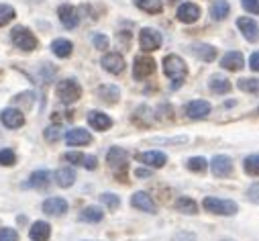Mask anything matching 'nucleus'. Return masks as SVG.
Masks as SVG:
<instances>
[{
	"label": "nucleus",
	"instance_id": "obj_1",
	"mask_svg": "<svg viewBox=\"0 0 259 241\" xmlns=\"http://www.w3.org/2000/svg\"><path fill=\"white\" fill-rule=\"evenodd\" d=\"M163 72L165 76L171 80V88H180L186 74H188V68L184 64V59L180 55H165L163 57Z\"/></svg>",
	"mask_w": 259,
	"mask_h": 241
},
{
	"label": "nucleus",
	"instance_id": "obj_2",
	"mask_svg": "<svg viewBox=\"0 0 259 241\" xmlns=\"http://www.w3.org/2000/svg\"><path fill=\"white\" fill-rule=\"evenodd\" d=\"M126 159H128V155L120 147H110V151L106 153V162L120 182H126Z\"/></svg>",
	"mask_w": 259,
	"mask_h": 241
},
{
	"label": "nucleus",
	"instance_id": "obj_3",
	"mask_svg": "<svg viewBox=\"0 0 259 241\" xmlns=\"http://www.w3.org/2000/svg\"><path fill=\"white\" fill-rule=\"evenodd\" d=\"M55 92H57V98L63 102V104H74L80 96H82V88H80V84L76 82V80H61L59 84H57V88H55Z\"/></svg>",
	"mask_w": 259,
	"mask_h": 241
},
{
	"label": "nucleus",
	"instance_id": "obj_4",
	"mask_svg": "<svg viewBox=\"0 0 259 241\" xmlns=\"http://www.w3.org/2000/svg\"><path fill=\"white\" fill-rule=\"evenodd\" d=\"M202 207H204V211L214 213V215H223V217H231L239 209L233 200H225V198H217V196H206Z\"/></svg>",
	"mask_w": 259,
	"mask_h": 241
},
{
	"label": "nucleus",
	"instance_id": "obj_5",
	"mask_svg": "<svg viewBox=\"0 0 259 241\" xmlns=\"http://www.w3.org/2000/svg\"><path fill=\"white\" fill-rule=\"evenodd\" d=\"M11 39H13V45H17L23 51L37 49V37L29 29H25V27H15L13 33H11Z\"/></svg>",
	"mask_w": 259,
	"mask_h": 241
},
{
	"label": "nucleus",
	"instance_id": "obj_6",
	"mask_svg": "<svg viewBox=\"0 0 259 241\" xmlns=\"http://www.w3.org/2000/svg\"><path fill=\"white\" fill-rule=\"evenodd\" d=\"M155 72V62L149 55H139L135 57V66H133V76L137 80H145L147 76H151Z\"/></svg>",
	"mask_w": 259,
	"mask_h": 241
},
{
	"label": "nucleus",
	"instance_id": "obj_7",
	"mask_svg": "<svg viewBox=\"0 0 259 241\" xmlns=\"http://www.w3.org/2000/svg\"><path fill=\"white\" fill-rule=\"evenodd\" d=\"M139 45L143 51H155L161 47V35L155 31V29H149L145 27L141 33H139Z\"/></svg>",
	"mask_w": 259,
	"mask_h": 241
},
{
	"label": "nucleus",
	"instance_id": "obj_8",
	"mask_svg": "<svg viewBox=\"0 0 259 241\" xmlns=\"http://www.w3.org/2000/svg\"><path fill=\"white\" fill-rule=\"evenodd\" d=\"M57 15H59V21L66 29H76L78 23H80V15H78V9L72 7V5H61L57 9Z\"/></svg>",
	"mask_w": 259,
	"mask_h": 241
},
{
	"label": "nucleus",
	"instance_id": "obj_9",
	"mask_svg": "<svg viewBox=\"0 0 259 241\" xmlns=\"http://www.w3.org/2000/svg\"><path fill=\"white\" fill-rule=\"evenodd\" d=\"M0 120H3V125L9 129H21L25 125V114L17 108H5L0 112Z\"/></svg>",
	"mask_w": 259,
	"mask_h": 241
},
{
	"label": "nucleus",
	"instance_id": "obj_10",
	"mask_svg": "<svg viewBox=\"0 0 259 241\" xmlns=\"http://www.w3.org/2000/svg\"><path fill=\"white\" fill-rule=\"evenodd\" d=\"M237 27H239V31L243 33V37H245L247 41H251V43L259 41V25H257L253 19L241 17V19H237Z\"/></svg>",
	"mask_w": 259,
	"mask_h": 241
},
{
	"label": "nucleus",
	"instance_id": "obj_11",
	"mask_svg": "<svg viewBox=\"0 0 259 241\" xmlns=\"http://www.w3.org/2000/svg\"><path fill=\"white\" fill-rule=\"evenodd\" d=\"M210 168H212V174L217 178H227L233 172V159L229 155H214Z\"/></svg>",
	"mask_w": 259,
	"mask_h": 241
},
{
	"label": "nucleus",
	"instance_id": "obj_12",
	"mask_svg": "<svg viewBox=\"0 0 259 241\" xmlns=\"http://www.w3.org/2000/svg\"><path fill=\"white\" fill-rule=\"evenodd\" d=\"M102 68L110 74H120L124 70V59L120 53H106L102 57Z\"/></svg>",
	"mask_w": 259,
	"mask_h": 241
},
{
	"label": "nucleus",
	"instance_id": "obj_13",
	"mask_svg": "<svg viewBox=\"0 0 259 241\" xmlns=\"http://www.w3.org/2000/svg\"><path fill=\"white\" fill-rule=\"evenodd\" d=\"M198 17H200V9H198V5H194V3H184L178 9V19L182 23H188V25L190 23H196Z\"/></svg>",
	"mask_w": 259,
	"mask_h": 241
},
{
	"label": "nucleus",
	"instance_id": "obj_14",
	"mask_svg": "<svg viewBox=\"0 0 259 241\" xmlns=\"http://www.w3.org/2000/svg\"><path fill=\"white\" fill-rule=\"evenodd\" d=\"M221 66H223L225 70H231V72H239V70L245 66L243 53H241V51H229V53H225V57L221 59Z\"/></svg>",
	"mask_w": 259,
	"mask_h": 241
},
{
	"label": "nucleus",
	"instance_id": "obj_15",
	"mask_svg": "<svg viewBox=\"0 0 259 241\" xmlns=\"http://www.w3.org/2000/svg\"><path fill=\"white\" fill-rule=\"evenodd\" d=\"M137 159L149 168H163L167 164L165 153L161 151H145V153H137Z\"/></svg>",
	"mask_w": 259,
	"mask_h": 241
},
{
	"label": "nucleus",
	"instance_id": "obj_16",
	"mask_svg": "<svg viewBox=\"0 0 259 241\" xmlns=\"http://www.w3.org/2000/svg\"><path fill=\"white\" fill-rule=\"evenodd\" d=\"M131 205L143 213H155L157 211V205L153 203V198L147 194V192H135L133 198H131Z\"/></svg>",
	"mask_w": 259,
	"mask_h": 241
},
{
	"label": "nucleus",
	"instance_id": "obj_17",
	"mask_svg": "<svg viewBox=\"0 0 259 241\" xmlns=\"http://www.w3.org/2000/svg\"><path fill=\"white\" fill-rule=\"evenodd\" d=\"M88 123H90V127H94L96 131H106V129L112 127L110 116L104 114V112H100V110H92V112L88 114Z\"/></svg>",
	"mask_w": 259,
	"mask_h": 241
},
{
	"label": "nucleus",
	"instance_id": "obj_18",
	"mask_svg": "<svg viewBox=\"0 0 259 241\" xmlns=\"http://www.w3.org/2000/svg\"><path fill=\"white\" fill-rule=\"evenodd\" d=\"M43 211H45L47 215L59 217V215H63V213L68 211V203L63 200V198H59V196H51V198H47V200L43 203Z\"/></svg>",
	"mask_w": 259,
	"mask_h": 241
},
{
	"label": "nucleus",
	"instance_id": "obj_19",
	"mask_svg": "<svg viewBox=\"0 0 259 241\" xmlns=\"http://www.w3.org/2000/svg\"><path fill=\"white\" fill-rule=\"evenodd\" d=\"M186 112H188L190 118H204V116L210 114V104L206 100H192L188 104Z\"/></svg>",
	"mask_w": 259,
	"mask_h": 241
},
{
	"label": "nucleus",
	"instance_id": "obj_20",
	"mask_svg": "<svg viewBox=\"0 0 259 241\" xmlns=\"http://www.w3.org/2000/svg\"><path fill=\"white\" fill-rule=\"evenodd\" d=\"M66 141H68V145H88V143H92V135L86 129L78 127V129H72L66 133Z\"/></svg>",
	"mask_w": 259,
	"mask_h": 241
},
{
	"label": "nucleus",
	"instance_id": "obj_21",
	"mask_svg": "<svg viewBox=\"0 0 259 241\" xmlns=\"http://www.w3.org/2000/svg\"><path fill=\"white\" fill-rule=\"evenodd\" d=\"M49 235H51V227H49V223H45V221H35V223L31 225V229H29V237H31L33 241H47Z\"/></svg>",
	"mask_w": 259,
	"mask_h": 241
},
{
	"label": "nucleus",
	"instance_id": "obj_22",
	"mask_svg": "<svg viewBox=\"0 0 259 241\" xmlns=\"http://www.w3.org/2000/svg\"><path fill=\"white\" fill-rule=\"evenodd\" d=\"M51 51H53L57 57L66 59V57H70V55H72L74 45H72V41H68V39H55V41L51 43Z\"/></svg>",
	"mask_w": 259,
	"mask_h": 241
},
{
	"label": "nucleus",
	"instance_id": "obj_23",
	"mask_svg": "<svg viewBox=\"0 0 259 241\" xmlns=\"http://www.w3.org/2000/svg\"><path fill=\"white\" fill-rule=\"evenodd\" d=\"M55 180H57V184L61 188H70L74 182H76V174L72 168H59L55 172Z\"/></svg>",
	"mask_w": 259,
	"mask_h": 241
},
{
	"label": "nucleus",
	"instance_id": "obj_24",
	"mask_svg": "<svg viewBox=\"0 0 259 241\" xmlns=\"http://www.w3.org/2000/svg\"><path fill=\"white\" fill-rule=\"evenodd\" d=\"M49 178H51V176H49L47 170H37V172L31 174L27 186H33V188H47V186H49Z\"/></svg>",
	"mask_w": 259,
	"mask_h": 241
},
{
	"label": "nucleus",
	"instance_id": "obj_25",
	"mask_svg": "<svg viewBox=\"0 0 259 241\" xmlns=\"http://www.w3.org/2000/svg\"><path fill=\"white\" fill-rule=\"evenodd\" d=\"M229 13H231V5L227 3V0H214L212 7H210V17H212L214 21H223V19H227Z\"/></svg>",
	"mask_w": 259,
	"mask_h": 241
},
{
	"label": "nucleus",
	"instance_id": "obj_26",
	"mask_svg": "<svg viewBox=\"0 0 259 241\" xmlns=\"http://www.w3.org/2000/svg\"><path fill=\"white\" fill-rule=\"evenodd\" d=\"M192 51L196 53L200 59H204V62H212V59L217 57V49L208 43H196V45H192Z\"/></svg>",
	"mask_w": 259,
	"mask_h": 241
},
{
	"label": "nucleus",
	"instance_id": "obj_27",
	"mask_svg": "<svg viewBox=\"0 0 259 241\" xmlns=\"http://www.w3.org/2000/svg\"><path fill=\"white\" fill-rule=\"evenodd\" d=\"M98 96H100L104 102H110V104H114V102L118 100L120 92H118V88H116V86H112V84H106V86H100V88H98Z\"/></svg>",
	"mask_w": 259,
	"mask_h": 241
},
{
	"label": "nucleus",
	"instance_id": "obj_28",
	"mask_svg": "<svg viewBox=\"0 0 259 241\" xmlns=\"http://www.w3.org/2000/svg\"><path fill=\"white\" fill-rule=\"evenodd\" d=\"M176 209H178L180 213H186V215H196V213H198L196 200H192V198H188V196L178 198V200H176Z\"/></svg>",
	"mask_w": 259,
	"mask_h": 241
},
{
	"label": "nucleus",
	"instance_id": "obj_29",
	"mask_svg": "<svg viewBox=\"0 0 259 241\" xmlns=\"http://www.w3.org/2000/svg\"><path fill=\"white\" fill-rule=\"evenodd\" d=\"M135 5H137V9H141L145 13H151V15H157L163 9L161 0H135Z\"/></svg>",
	"mask_w": 259,
	"mask_h": 241
},
{
	"label": "nucleus",
	"instance_id": "obj_30",
	"mask_svg": "<svg viewBox=\"0 0 259 241\" xmlns=\"http://www.w3.org/2000/svg\"><path fill=\"white\" fill-rule=\"evenodd\" d=\"M210 90L217 92V94H227L231 90V82L225 78V76H212L210 78Z\"/></svg>",
	"mask_w": 259,
	"mask_h": 241
},
{
	"label": "nucleus",
	"instance_id": "obj_31",
	"mask_svg": "<svg viewBox=\"0 0 259 241\" xmlns=\"http://www.w3.org/2000/svg\"><path fill=\"white\" fill-rule=\"evenodd\" d=\"M102 217H104V213L98 207H86L80 213V219L82 221H88V223H98V221H102Z\"/></svg>",
	"mask_w": 259,
	"mask_h": 241
},
{
	"label": "nucleus",
	"instance_id": "obj_32",
	"mask_svg": "<svg viewBox=\"0 0 259 241\" xmlns=\"http://www.w3.org/2000/svg\"><path fill=\"white\" fill-rule=\"evenodd\" d=\"M237 86L243 90V92H259V80L257 78H241L237 82Z\"/></svg>",
	"mask_w": 259,
	"mask_h": 241
},
{
	"label": "nucleus",
	"instance_id": "obj_33",
	"mask_svg": "<svg viewBox=\"0 0 259 241\" xmlns=\"http://www.w3.org/2000/svg\"><path fill=\"white\" fill-rule=\"evenodd\" d=\"M15 9L13 7H9V5H0V27H5V25H9L13 19H15Z\"/></svg>",
	"mask_w": 259,
	"mask_h": 241
},
{
	"label": "nucleus",
	"instance_id": "obj_34",
	"mask_svg": "<svg viewBox=\"0 0 259 241\" xmlns=\"http://www.w3.org/2000/svg\"><path fill=\"white\" fill-rule=\"evenodd\" d=\"M206 168H208V162L204 159V157H190L188 159V170H192V172H206Z\"/></svg>",
	"mask_w": 259,
	"mask_h": 241
},
{
	"label": "nucleus",
	"instance_id": "obj_35",
	"mask_svg": "<svg viewBox=\"0 0 259 241\" xmlns=\"http://www.w3.org/2000/svg\"><path fill=\"white\" fill-rule=\"evenodd\" d=\"M245 172L251 176H259V155H249L245 159Z\"/></svg>",
	"mask_w": 259,
	"mask_h": 241
},
{
	"label": "nucleus",
	"instance_id": "obj_36",
	"mask_svg": "<svg viewBox=\"0 0 259 241\" xmlns=\"http://www.w3.org/2000/svg\"><path fill=\"white\" fill-rule=\"evenodd\" d=\"M100 200H102L104 207H108V209H112V211L120 207V198H118L116 194H112V192H104V194L100 196Z\"/></svg>",
	"mask_w": 259,
	"mask_h": 241
},
{
	"label": "nucleus",
	"instance_id": "obj_37",
	"mask_svg": "<svg viewBox=\"0 0 259 241\" xmlns=\"http://www.w3.org/2000/svg\"><path fill=\"white\" fill-rule=\"evenodd\" d=\"M45 139H47L49 143H55L57 139H61V127H59V125L47 127V129H45Z\"/></svg>",
	"mask_w": 259,
	"mask_h": 241
},
{
	"label": "nucleus",
	"instance_id": "obj_38",
	"mask_svg": "<svg viewBox=\"0 0 259 241\" xmlns=\"http://www.w3.org/2000/svg\"><path fill=\"white\" fill-rule=\"evenodd\" d=\"M15 162H17V155H15L13 149H3L0 151V164L3 166H15Z\"/></svg>",
	"mask_w": 259,
	"mask_h": 241
},
{
	"label": "nucleus",
	"instance_id": "obj_39",
	"mask_svg": "<svg viewBox=\"0 0 259 241\" xmlns=\"http://www.w3.org/2000/svg\"><path fill=\"white\" fill-rule=\"evenodd\" d=\"M0 241H19V233L11 227L0 229Z\"/></svg>",
	"mask_w": 259,
	"mask_h": 241
},
{
	"label": "nucleus",
	"instance_id": "obj_40",
	"mask_svg": "<svg viewBox=\"0 0 259 241\" xmlns=\"http://www.w3.org/2000/svg\"><path fill=\"white\" fill-rule=\"evenodd\" d=\"M35 100V92H23L19 96H15V104H25V106H31Z\"/></svg>",
	"mask_w": 259,
	"mask_h": 241
},
{
	"label": "nucleus",
	"instance_id": "obj_41",
	"mask_svg": "<svg viewBox=\"0 0 259 241\" xmlns=\"http://www.w3.org/2000/svg\"><path fill=\"white\" fill-rule=\"evenodd\" d=\"M241 5L247 13L251 15H259V0H241Z\"/></svg>",
	"mask_w": 259,
	"mask_h": 241
},
{
	"label": "nucleus",
	"instance_id": "obj_42",
	"mask_svg": "<svg viewBox=\"0 0 259 241\" xmlns=\"http://www.w3.org/2000/svg\"><path fill=\"white\" fill-rule=\"evenodd\" d=\"M92 43H94L96 49H106V47H108V37L102 35V33H96V35L92 37Z\"/></svg>",
	"mask_w": 259,
	"mask_h": 241
},
{
	"label": "nucleus",
	"instance_id": "obj_43",
	"mask_svg": "<svg viewBox=\"0 0 259 241\" xmlns=\"http://www.w3.org/2000/svg\"><path fill=\"white\" fill-rule=\"evenodd\" d=\"M84 153H66V155H63V159H66V162H70V164H78V166H82L84 164Z\"/></svg>",
	"mask_w": 259,
	"mask_h": 241
},
{
	"label": "nucleus",
	"instance_id": "obj_44",
	"mask_svg": "<svg viewBox=\"0 0 259 241\" xmlns=\"http://www.w3.org/2000/svg\"><path fill=\"white\" fill-rule=\"evenodd\" d=\"M247 198H249L251 203L259 205V184H253V186H249V190H247Z\"/></svg>",
	"mask_w": 259,
	"mask_h": 241
},
{
	"label": "nucleus",
	"instance_id": "obj_45",
	"mask_svg": "<svg viewBox=\"0 0 259 241\" xmlns=\"http://www.w3.org/2000/svg\"><path fill=\"white\" fill-rule=\"evenodd\" d=\"M174 241H196V237H194L192 233H188V231H182L174 237Z\"/></svg>",
	"mask_w": 259,
	"mask_h": 241
},
{
	"label": "nucleus",
	"instance_id": "obj_46",
	"mask_svg": "<svg viewBox=\"0 0 259 241\" xmlns=\"http://www.w3.org/2000/svg\"><path fill=\"white\" fill-rule=\"evenodd\" d=\"M249 66H251V70L259 72V51H255V53L251 55V59H249Z\"/></svg>",
	"mask_w": 259,
	"mask_h": 241
},
{
	"label": "nucleus",
	"instance_id": "obj_47",
	"mask_svg": "<svg viewBox=\"0 0 259 241\" xmlns=\"http://www.w3.org/2000/svg\"><path fill=\"white\" fill-rule=\"evenodd\" d=\"M135 176H137V178H149V176H151V172L141 168V170H137V172H135Z\"/></svg>",
	"mask_w": 259,
	"mask_h": 241
},
{
	"label": "nucleus",
	"instance_id": "obj_48",
	"mask_svg": "<svg viewBox=\"0 0 259 241\" xmlns=\"http://www.w3.org/2000/svg\"><path fill=\"white\" fill-rule=\"evenodd\" d=\"M167 3H169V5H176V3H180V0H167Z\"/></svg>",
	"mask_w": 259,
	"mask_h": 241
},
{
	"label": "nucleus",
	"instance_id": "obj_49",
	"mask_svg": "<svg viewBox=\"0 0 259 241\" xmlns=\"http://www.w3.org/2000/svg\"><path fill=\"white\" fill-rule=\"evenodd\" d=\"M257 112H259V108H257Z\"/></svg>",
	"mask_w": 259,
	"mask_h": 241
}]
</instances>
